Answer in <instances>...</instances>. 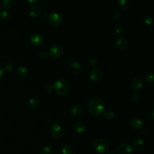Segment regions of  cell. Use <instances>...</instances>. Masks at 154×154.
<instances>
[{
	"label": "cell",
	"mask_w": 154,
	"mask_h": 154,
	"mask_svg": "<svg viewBox=\"0 0 154 154\" xmlns=\"http://www.w3.org/2000/svg\"><path fill=\"white\" fill-rule=\"evenodd\" d=\"M90 112L94 116H98L100 115L105 108V103L104 100L100 97H94L88 103V105Z\"/></svg>",
	"instance_id": "obj_1"
},
{
	"label": "cell",
	"mask_w": 154,
	"mask_h": 154,
	"mask_svg": "<svg viewBox=\"0 0 154 154\" xmlns=\"http://www.w3.org/2000/svg\"><path fill=\"white\" fill-rule=\"evenodd\" d=\"M53 88L56 93L60 95L67 94L70 89L69 83L64 79H58L55 81L53 85Z\"/></svg>",
	"instance_id": "obj_2"
},
{
	"label": "cell",
	"mask_w": 154,
	"mask_h": 154,
	"mask_svg": "<svg viewBox=\"0 0 154 154\" xmlns=\"http://www.w3.org/2000/svg\"><path fill=\"white\" fill-rule=\"evenodd\" d=\"M93 147L98 153H103L107 150L108 148V144L104 139L97 138L93 141Z\"/></svg>",
	"instance_id": "obj_3"
},
{
	"label": "cell",
	"mask_w": 154,
	"mask_h": 154,
	"mask_svg": "<svg viewBox=\"0 0 154 154\" xmlns=\"http://www.w3.org/2000/svg\"><path fill=\"white\" fill-rule=\"evenodd\" d=\"M63 53V48L60 44H55L52 46L49 51V55L54 58L60 57Z\"/></svg>",
	"instance_id": "obj_4"
},
{
	"label": "cell",
	"mask_w": 154,
	"mask_h": 154,
	"mask_svg": "<svg viewBox=\"0 0 154 154\" xmlns=\"http://www.w3.org/2000/svg\"><path fill=\"white\" fill-rule=\"evenodd\" d=\"M51 132L52 137L55 140H58L63 137L64 130L61 125L58 123H55L51 128Z\"/></svg>",
	"instance_id": "obj_5"
},
{
	"label": "cell",
	"mask_w": 154,
	"mask_h": 154,
	"mask_svg": "<svg viewBox=\"0 0 154 154\" xmlns=\"http://www.w3.org/2000/svg\"><path fill=\"white\" fill-rule=\"evenodd\" d=\"M48 22L54 26H58L62 23L63 17L57 13H52L48 16Z\"/></svg>",
	"instance_id": "obj_6"
},
{
	"label": "cell",
	"mask_w": 154,
	"mask_h": 154,
	"mask_svg": "<svg viewBox=\"0 0 154 154\" xmlns=\"http://www.w3.org/2000/svg\"><path fill=\"white\" fill-rule=\"evenodd\" d=\"M116 150L117 154H131L133 150L129 144L123 143L117 146Z\"/></svg>",
	"instance_id": "obj_7"
},
{
	"label": "cell",
	"mask_w": 154,
	"mask_h": 154,
	"mask_svg": "<svg viewBox=\"0 0 154 154\" xmlns=\"http://www.w3.org/2000/svg\"><path fill=\"white\" fill-rule=\"evenodd\" d=\"M102 70L99 68H93L90 72V78L93 81H98L102 79Z\"/></svg>",
	"instance_id": "obj_8"
},
{
	"label": "cell",
	"mask_w": 154,
	"mask_h": 154,
	"mask_svg": "<svg viewBox=\"0 0 154 154\" xmlns=\"http://www.w3.org/2000/svg\"><path fill=\"white\" fill-rule=\"evenodd\" d=\"M30 42L35 46H40L44 42L43 36L40 34H33L30 38Z\"/></svg>",
	"instance_id": "obj_9"
},
{
	"label": "cell",
	"mask_w": 154,
	"mask_h": 154,
	"mask_svg": "<svg viewBox=\"0 0 154 154\" xmlns=\"http://www.w3.org/2000/svg\"><path fill=\"white\" fill-rule=\"evenodd\" d=\"M129 126L135 129H140L143 125V122L141 119L137 117H132L129 122Z\"/></svg>",
	"instance_id": "obj_10"
},
{
	"label": "cell",
	"mask_w": 154,
	"mask_h": 154,
	"mask_svg": "<svg viewBox=\"0 0 154 154\" xmlns=\"http://www.w3.org/2000/svg\"><path fill=\"white\" fill-rule=\"evenodd\" d=\"M143 83L141 79L138 77L134 78L130 83L131 88L134 90H140L143 87Z\"/></svg>",
	"instance_id": "obj_11"
},
{
	"label": "cell",
	"mask_w": 154,
	"mask_h": 154,
	"mask_svg": "<svg viewBox=\"0 0 154 154\" xmlns=\"http://www.w3.org/2000/svg\"><path fill=\"white\" fill-rule=\"evenodd\" d=\"M115 43H116V47L119 49L122 50V51L126 49L128 46V41L123 37H119V38H117Z\"/></svg>",
	"instance_id": "obj_12"
},
{
	"label": "cell",
	"mask_w": 154,
	"mask_h": 154,
	"mask_svg": "<svg viewBox=\"0 0 154 154\" xmlns=\"http://www.w3.org/2000/svg\"><path fill=\"white\" fill-rule=\"evenodd\" d=\"M69 70L74 74L79 73L81 70V65L79 63L76 61H71L69 64Z\"/></svg>",
	"instance_id": "obj_13"
},
{
	"label": "cell",
	"mask_w": 154,
	"mask_h": 154,
	"mask_svg": "<svg viewBox=\"0 0 154 154\" xmlns=\"http://www.w3.org/2000/svg\"><path fill=\"white\" fill-rule=\"evenodd\" d=\"M144 146V140L142 138H138L135 139L132 144V150L135 151H138L141 150Z\"/></svg>",
	"instance_id": "obj_14"
},
{
	"label": "cell",
	"mask_w": 154,
	"mask_h": 154,
	"mask_svg": "<svg viewBox=\"0 0 154 154\" xmlns=\"http://www.w3.org/2000/svg\"><path fill=\"white\" fill-rule=\"evenodd\" d=\"M41 12V8L37 4L32 5L29 9V14L31 17H35L40 14Z\"/></svg>",
	"instance_id": "obj_15"
},
{
	"label": "cell",
	"mask_w": 154,
	"mask_h": 154,
	"mask_svg": "<svg viewBox=\"0 0 154 154\" xmlns=\"http://www.w3.org/2000/svg\"><path fill=\"white\" fill-rule=\"evenodd\" d=\"M82 112V108L79 104H75L71 108V114L73 117H77Z\"/></svg>",
	"instance_id": "obj_16"
},
{
	"label": "cell",
	"mask_w": 154,
	"mask_h": 154,
	"mask_svg": "<svg viewBox=\"0 0 154 154\" xmlns=\"http://www.w3.org/2000/svg\"><path fill=\"white\" fill-rule=\"evenodd\" d=\"M17 75L20 78H26L28 75V70L25 66H20L17 68Z\"/></svg>",
	"instance_id": "obj_17"
},
{
	"label": "cell",
	"mask_w": 154,
	"mask_h": 154,
	"mask_svg": "<svg viewBox=\"0 0 154 154\" xmlns=\"http://www.w3.org/2000/svg\"><path fill=\"white\" fill-rule=\"evenodd\" d=\"M74 129L76 132L82 134L85 131L86 125L82 122H78L75 125Z\"/></svg>",
	"instance_id": "obj_18"
},
{
	"label": "cell",
	"mask_w": 154,
	"mask_h": 154,
	"mask_svg": "<svg viewBox=\"0 0 154 154\" xmlns=\"http://www.w3.org/2000/svg\"><path fill=\"white\" fill-rule=\"evenodd\" d=\"M131 4L129 0H119L117 2V5L119 8L124 10L127 8Z\"/></svg>",
	"instance_id": "obj_19"
},
{
	"label": "cell",
	"mask_w": 154,
	"mask_h": 154,
	"mask_svg": "<svg viewBox=\"0 0 154 154\" xmlns=\"http://www.w3.org/2000/svg\"><path fill=\"white\" fill-rule=\"evenodd\" d=\"M143 22L147 25H152L154 22V16L152 14H147L143 17Z\"/></svg>",
	"instance_id": "obj_20"
},
{
	"label": "cell",
	"mask_w": 154,
	"mask_h": 154,
	"mask_svg": "<svg viewBox=\"0 0 154 154\" xmlns=\"http://www.w3.org/2000/svg\"><path fill=\"white\" fill-rule=\"evenodd\" d=\"M13 4V1L11 0H3L1 1V5L2 7L5 10L10 8Z\"/></svg>",
	"instance_id": "obj_21"
},
{
	"label": "cell",
	"mask_w": 154,
	"mask_h": 154,
	"mask_svg": "<svg viewBox=\"0 0 154 154\" xmlns=\"http://www.w3.org/2000/svg\"><path fill=\"white\" fill-rule=\"evenodd\" d=\"M29 105L32 109H37L39 106V102L35 98H31L29 100Z\"/></svg>",
	"instance_id": "obj_22"
},
{
	"label": "cell",
	"mask_w": 154,
	"mask_h": 154,
	"mask_svg": "<svg viewBox=\"0 0 154 154\" xmlns=\"http://www.w3.org/2000/svg\"><path fill=\"white\" fill-rule=\"evenodd\" d=\"M103 116H104V118L105 119H106L107 120L110 121V120H113L115 118L116 115H115V114H114V112L113 111L108 110V111H106L105 112Z\"/></svg>",
	"instance_id": "obj_23"
},
{
	"label": "cell",
	"mask_w": 154,
	"mask_h": 154,
	"mask_svg": "<svg viewBox=\"0 0 154 154\" xmlns=\"http://www.w3.org/2000/svg\"><path fill=\"white\" fill-rule=\"evenodd\" d=\"M10 14L8 11L3 10L0 13V20L2 21H7L10 19Z\"/></svg>",
	"instance_id": "obj_24"
},
{
	"label": "cell",
	"mask_w": 154,
	"mask_h": 154,
	"mask_svg": "<svg viewBox=\"0 0 154 154\" xmlns=\"http://www.w3.org/2000/svg\"><path fill=\"white\" fill-rule=\"evenodd\" d=\"M62 152L63 154H72L73 152V148L70 145L66 144L62 148Z\"/></svg>",
	"instance_id": "obj_25"
},
{
	"label": "cell",
	"mask_w": 154,
	"mask_h": 154,
	"mask_svg": "<svg viewBox=\"0 0 154 154\" xmlns=\"http://www.w3.org/2000/svg\"><path fill=\"white\" fill-rule=\"evenodd\" d=\"M41 154H54V151L51 147L46 146L42 148Z\"/></svg>",
	"instance_id": "obj_26"
},
{
	"label": "cell",
	"mask_w": 154,
	"mask_h": 154,
	"mask_svg": "<svg viewBox=\"0 0 154 154\" xmlns=\"http://www.w3.org/2000/svg\"><path fill=\"white\" fill-rule=\"evenodd\" d=\"M145 79L146 81L148 83H152L154 81V76L152 73L149 72L147 73L145 76Z\"/></svg>",
	"instance_id": "obj_27"
},
{
	"label": "cell",
	"mask_w": 154,
	"mask_h": 154,
	"mask_svg": "<svg viewBox=\"0 0 154 154\" xmlns=\"http://www.w3.org/2000/svg\"><path fill=\"white\" fill-rule=\"evenodd\" d=\"M13 67V64L12 63L11 61H8L7 62L5 63L4 65V70H6L7 71H10L11 70Z\"/></svg>",
	"instance_id": "obj_28"
},
{
	"label": "cell",
	"mask_w": 154,
	"mask_h": 154,
	"mask_svg": "<svg viewBox=\"0 0 154 154\" xmlns=\"http://www.w3.org/2000/svg\"><path fill=\"white\" fill-rule=\"evenodd\" d=\"M114 32L115 33L117 34V35H121L124 32V29H123V28L120 26V25H119V26H117L115 28H114Z\"/></svg>",
	"instance_id": "obj_29"
},
{
	"label": "cell",
	"mask_w": 154,
	"mask_h": 154,
	"mask_svg": "<svg viewBox=\"0 0 154 154\" xmlns=\"http://www.w3.org/2000/svg\"><path fill=\"white\" fill-rule=\"evenodd\" d=\"M131 98H132V100L134 101V102H139L141 99V97H140V95L137 93H133L131 95Z\"/></svg>",
	"instance_id": "obj_30"
},
{
	"label": "cell",
	"mask_w": 154,
	"mask_h": 154,
	"mask_svg": "<svg viewBox=\"0 0 154 154\" xmlns=\"http://www.w3.org/2000/svg\"><path fill=\"white\" fill-rule=\"evenodd\" d=\"M88 64L91 67H95L97 64V60L96 58L92 57L89 60Z\"/></svg>",
	"instance_id": "obj_31"
},
{
	"label": "cell",
	"mask_w": 154,
	"mask_h": 154,
	"mask_svg": "<svg viewBox=\"0 0 154 154\" xmlns=\"http://www.w3.org/2000/svg\"><path fill=\"white\" fill-rule=\"evenodd\" d=\"M121 17V13L116 10L113 13H112V18L115 20H118L120 19V18Z\"/></svg>",
	"instance_id": "obj_32"
},
{
	"label": "cell",
	"mask_w": 154,
	"mask_h": 154,
	"mask_svg": "<svg viewBox=\"0 0 154 154\" xmlns=\"http://www.w3.org/2000/svg\"><path fill=\"white\" fill-rule=\"evenodd\" d=\"M48 53L45 51H42L39 53L38 54V57L41 60H45L48 57Z\"/></svg>",
	"instance_id": "obj_33"
},
{
	"label": "cell",
	"mask_w": 154,
	"mask_h": 154,
	"mask_svg": "<svg viewBox=\"0 0 154 154\" xmlns=\"http://www.w3.org/2000/svg\"><path fill=\"white\" fill-rule=\"evenodd\" d=\"M148 118L150 120H153L154 119V109L152 108L151 109L149 110L148 112Z\"/></svg>",
	"instance_id": "obj_34"
},
{
	"label": "cell",
	"mask_w": 154,
	"mask_h": 154,
	"mask_svg": "<svg viewBox=\"0 0 154 154\" xmlns=\"http://www.w3.org/2000/svg\"><path fill=\"white\" fill-rule=\"evenodd\" d=\"M53 88V85L49 83H47L45 85V90L47 91V92H50L52 91Z\"/></svg>",
	"instance_id": "obj_35"
},
{
	"label": "cell",
	"mask_w": 154,
	"mask_h": 154,
	"mask_svg": "<svg viewBox=\"0 0 154 154\" xmlns=\"http://www.w3.org/2000/svg\"><path fill=\"white\" fill-rule=\"evenodd\" d=\"M5 76V71L4 69L2 67H0V81L2 80Z\"/></svg>",
	"instance_id": "obj_36"
},
{
	"label": "cell",
	"mask_w": 154,
	"mask_h": 154,
	"mask_svg": "<svg viewBox=\"0 0 154 154\" xmlns=\"http://www.w3.org/2000/svg\"><path fill=\"white\" fill-rule=\"evenodd\" d=\"M140 134L142 136H146L147 134V131L146 129H144V128L141 129L140 131Z\"/></svg>",
	"instance_id": "obj_37"
},
{
	"label": "cell",
	"mask_w": 154,
	"mask_h": 154,
	"mask_svg": "<svg viewBox=\"0 0 154 154\" xmlns=\"http://www.w3.org/2000/svg\"><path fill=\"white\" fill-rule=\"evenodd\" d=\"M38 1H36V0H32V1H30V0H29V1H27V2H29V3H34V2H37Z\"/></svg>",
	"instance_id": "obj_38"
},
{
	"label": "cell",
	"mask_w": 154,
	"mask_h": 154,
	"mask_svg": "<svg viewBox=\"0 0 154 154\" xmlns=\"http://www.w3.org/2000/svg\"><path fill=\"white\" fill-rule=\"evenodd\" d=\"M106 154H114L112 152H108L107 153H106Z\"/></svg>",
	"instance_id": "obj_39"
},
{
	"label": "cell",
	"mask_w": 154,
	"mask_h": 154,
	"mask_svg": "<svg viewBox=\"0 0 154 154\" xmlns=\"http://www.w3.org/2000/svg\"><path fill=\"white\" fill-rule=\"evenodd\" d=\"M0 10H1V5H0Z\"/></svg>",
	"instance_id": "obj_40"
}]
</instances>
